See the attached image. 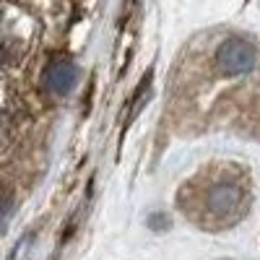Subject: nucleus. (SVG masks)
Returning a JSON list of instances; mask_svg holds the SVG:
<instances>
[{"label": "nucleus", "instance_id": "nucleus-2", "mask_svg": "<svg viewBox=\"0 0 260 260\" xmlns=\"http://www.w3.org/2000/svg\"><path fill=\"white\" fill-rule=\"evenodd\" d=\"M177 203L195 226L224 232L245 219L252 203V180L240 164L213 161L182 182Z\"/></svg>", "mask_w": 260, "mask_h": 260}, {"label": "nucleus", "instance_id": "nucleus-4", "mask_svg": "<svg viewBox=\"0 0 260 260\" xmlns=\"http://www.w3.org/2000/svg\"><path fill=\"white\" fill-rule=\"evenodd\" d=\"M21 55H24V39L11 29L8 18L0 16V68L13 65Z\"/></svg>", "mask_w": 260, "mask_h": 260}, {"label": "nucleus", "instance_id": "nucleus-3", "mask_svg": "<svg viewBox=\"0 0 260 260\" xmlns=\"http://www.w3.org/2000/svg\"><path fill=\"white\" fill-rule=\"evenodd\" d=\"M76 81H78V68L71 60H52L45 71V89L55 96L71 94Z\"/></svg>", "mask_w": 260, "mask_h": 260}, {"label": "nucleus", "instance_id": "nucleus-5", "mask_svg": "<svg viewBox=\"0 0 260 260\" xmlns=\"http://www.w3.org/2000/svg\"><path fill=\"white\" fill-rule=\"evenodd\" d=\"M11 143V117L6 115V110H0V151Z\"/></svg>", "mask_w": 260, "mask_h": 260}, {"label": "nucleus", "instance_id": "nucleus-1", "mask_svg": "<svg viewBox=\"0 0 260 260\" xmlns=\"http://www.w3.org/2000/svg\"><path fill=\"white\" fill-rule=\"evenodd\" d=\"M172 112L185 130H237L260 138V39L208 31L180 57Z\"/></svg>", "mask_w": 260, "mask_h": 260}]
</instances>
